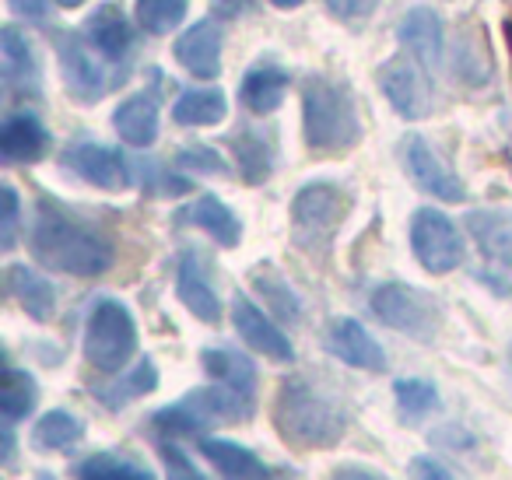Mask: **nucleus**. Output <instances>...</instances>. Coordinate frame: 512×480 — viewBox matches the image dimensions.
<instances>
[{
  "label": "nucleus",
  "mask_w": 512,
  "mask_h": 480,
  "mask_svg": "<svg viewBox=\"0 0 512 480\" xmlns=\"http://www.w3.org/2000/svg\"><path fill=\"white\" fill-rule=\"evenodd\" d=\"M221 46H225V36H221L218 22L200 18L176 39L172 53L186 74H193L197 81H214L221 74Z\"/></svg>",
  "instance_id": "16"
},
{
  "label": "nucleus",
  "mask_w": 512,
  "mask_h": 480,
  "mask_svg": "<svg viewBox=\"0 0 512 480\" xmlns=\"http://www.w3.org/2000/svg\"><path fill=\"white\" fill-rule=\"evenodd\" d=\"M85 36H88V43L106 60H113V64H120L130 53V46H134V29H130V22L123 18V11L116 8V4H102L99 11L88 15Z\"/></svg>",
  "instance_id": "27"
},
{
  "label": "nucleus",
  "mask_w": 512,
  "mask_h": 480,
  "mask_svg": "<svg viewBox=\"0 0 512 480\" xmlns=\"http://www.w3.org/2000/svg\"><path fill=\"white\" fill-rule=\"evenodd\" d=\"M0 197H4V214H0V249H15L18 242V218H22V200L11 183L0 186Z\"/></svg>",
  "instance_id": "40"
},
{
  "label": "nucleus",
  "mask_w": 512,
  "mask_h": 480,
  "mask_svg": "<svg viewBox=\"0 0 512 480\" xmlns=\"http://www.w3.org/2000/svg\"><path fill=\"white\" fill-rule=\"evenodd\" d=\"M376 81H379V92L386 95V102H390L400 120L414 123L432 113V88H428L425 67L418 60L411 57L386 60L376 71Z\"/></svg>",
  "instance_id": "11"
},
{
  "label": "nucleus",
  "mask_w": 512,
  "mask_h": 480,
  "mask_svg": "<svg viewBox=\"0 0 512 480\" xmlns=\"http://www.w3.org/2000/svg\"><path fill=\"white\" fill-rule=\"evenodd\" d=\"M85 438V421L71 410L57 407L46 410L36 424H32V445L43 452H67Z\"/></svg>",
  "instance_id": "32"
},
{
  "label": "nucleus",
  "mask_w": 512,
  "mask_h": 480,
  "mask_svg": "<svg viewBox=\"0 0 512 480\" xmlns=\"http://www.w3.org/2000/svg\"><path fill=\"white\" fill-rule=\"evenodd\" d=\"M228 116V99L221 88H190L172 106V120L179 127H218Z\"/></svg>",
  "instance_id": "31"
},
{
  "label": "nucleus",
  "mask_w": 512,
  "mask_h": 480,
  "mask_svg": "<svg viewBox=\"0 0 512 480\" xmlns=\"http://www.w3.org/2000/svg\"><path fill=\"white\" fill-rule=\"evenodd\" d=\"M249 284H253V291L267 302V309L274 312V319H281V323H299L302 319V295L288 284V277L281 274V270H274L271 263H256L253 270H249Z\"/></svg>",
  "instance_id": "29"
},
{
  "label": "nucleus",
  "mask_w": 512,
  "mask_h": 480,
  "mask_svg": "<svg viewBox=\"0 0 512 480\" xmlns=\"http://www.w3.org/2000/svg\"><path fill=\"white\" fill-rule=\"evenodd\" d=\"M411 253L428 274L442 277L456 270L467 256L463 235L453 221L435 207H418L411 214Z\"/></svg>",
  "instance_id": "8"
},
{
  "label": "nucleus",
  "mask_w": 512,
  "mask_h": 480,
  "mask_svg": "<svg viewBox=\"0 0 512 480\" xmlns=\"http://www.w3.org/2000/svg\"><path fill=\"white\" fill-rule=\"evenodd\" d=\"M179 225H190V228H200V232L211 235L218 246L225 249H235L242 242V221L225 200H218L214 193H204L197 197L190 207L179 211Z\"/></svg>",
  "instance_id": "23"
},
{
  "label": "nucleus",
  "mask_w": 512,
  "mask_h": 480,
  "mask_svg": "<svg viewBox=\"0 0 512 480\" xmlns=\"http://www.w3.org/2000/svg\"><path fill=\"white\" fill-rule=\"evenodd\" d=\"M200 452L225 480H274L271 463L232 438H200Z\"/></svg>",
  "instance_id": "21"
},
{
  "label": "nucleus",
  "mask_w": 512,
  "mask_h": 480,
  "mask_svg": "<svg viewBox=\"0 0 512 480\" xmlns=\"http://www.w3.org/2000/svg\"><path fill=\"white\" fill-rule=\"evenodd\" d=\"M113 127L130 148H151L158 141V102L151 92H137L113 113Z\"/></svg>",
  "instance_id": "26"
},
{
  "label": "nucleus",
  "mask_w": 512,
  "mask_h": 480,
  "mask_svg": "<svg viewBox=\"0 0 512 480\" xmlns=\"http://www.w3.org/2000/svg\"><path fill=\"white\" fill-rule=\"evenodd\" d=\"M200 365H204V372L211 375L214 382L235 389V393L246 396V400H256L260 372H256L249 354L235 351V347H204V351H200Z\"/></svg>",
  "instance_id": "24"
},
{
  "label": "nucleus",
  "mask_w": 512,
  "mask_h": 480,
  "mask_svg": "<svg viewBox=\"0 0 512 480\" xmlns=\"http://www.w3.org/2000/svg\"><path fill=\"white\" fill-rule=\"evenodd\" d=\"M137 183H141L151 197H183V193L193 190L190 179L169 172L162 162H155V158H144V162L137 165Z\"/></svg>",
  "instance_id": "38"
},
{
  "label": "nucleus",
  "mask_w": 512,
  "mask_h": 480,
  "mask_svg": "<svg viewBox=\"0 0 512 480\" xmlns=\"http://www.w3.org/2000/svg\"><path fill=\"white\" fill-rule=\"evenodd\" d=\"M453 71L463 85L470 88H481L488 85V74H491V64H488V53L484 46H477V36L474 32H460L453 43Z\"/></svg>",
  "instance_id": "37"
},
{
  "label": "nucleus",
  "mask_w": 512,
  "mask_h": 480,
  "mask_svg": "<svg viewBox=\"0 0 512 480\" xmlns=\"http://www.w3.org/2000/svg\"><path fill=\"white\" fill-rule=\"evenodd\" d=\"M0 57H4V81H8L11 92H39V64L36 50H32V39L25 36L18 25H4L0 32Z\"/></svg>",
  "instance_id": "25"
},
{
  "label": "nucleus",
  "mask_w": 512,
  "mask_h": 480,
  "mask_svg": "<svg viewBox=\"0 0 512 480\" xmlns=\"http://www.w3.org/2000/svg\"><path fill=\"white\" fill-rule=\"evenodd\" d=\"M232 158L249 186H264L278 169V137L271 127H246L232 134Z\"/></svg>",
  "instance_id": "19"
},
{
  "label": "nucleus",
  "mask_w": 512,
  "mask_h": 480,
  "mask_svg": "<svg viewBox=\"0 0 512 480\" xmlns=\"http://www.w3.org/2000/svg\"><path fill=\"white\" fill-rule=\"evenodd\" d=\"M4 288L36 323H50L53 312H57V288H53L50 277L39 274L29 263H11L4 270Z\"/></svg>",
  "instance_id": "20"
},
{
  "label": "nucleus",
  "mask_w": 512,
  "mask_h": 480,
  "mask_svg": "<svg viewBox=\"0 0 512 480\" xmlns=\"http://www.w3.org/2000/svg\"><path fill=\"white\" fill-rule=\"evenodd\" d=\"M50 151V134L32 113H15L0 127V158L4 165H32Z\"/></svg>",
  "instance_id": "22"
},
{
  "label": "nucleus",
  "mask_w": 512,
  "mask_h": 480,
  "mask_svg": "<svg viewBox=\"0 0 512 480\" xmlns=\"http://www.w3.org/2000/svg\"><path fill=\"white\" fill-rule=\"evenodd\" d=\"M60 8H81V4H85V0H57Z\"/></svg>",
  "instance_id": "48"
},
{
  "label": "nucleus",
  "mask_w": 512,
  "mask_h": 480,
  "mask_svg": "<svg viewBox=\"0 0 512 480\" xmlns=\"http://www.w3.org/2000/svg\"><path fill=\"white\" fill-rule=\"evenodd\" d=\"M302 134L313 155H348L362 141V120L341 81L313 74L302 85Z\"/></svg>",
  "instance_id": "3"
},
{
  "label": "nucleus",
  "mask_w": 512,
  "mask_h": 480,
  "mask_svg": "<svg viewBox=\"0 0 512 480\" xmlns=\"http://www.w3.org/2000/svg\"><path fill=\"white\" fill-rule=\"evenodd\" d=\"M327 347L344 361V365L358 368V372H372V375H383L390 368L386 361V351L369 330H365L358 319L351 316H337L330 319V330H327Z\"/></svg>",
  "instance_id": "14"
},
{
  "label": "nucleus",
  "mask_w": 512,
  "mask_h": 480,
  "mask_svg": "<svg viewBox=\"0 0 512 480\" xmlns=\"http://www.w3.org/2000/svg\"><path fill=\"white\" fill-rule=\"evenodd\" d=\"M407 473H411V480H463L460 473H453L442 459H435V456H414L411 466H407Z\"/></svg>",
  "instance_id": "43"
},
{
  "label": "nucleus",
  "mask_w": 512,
  "mask_h": 480,
  "mask_svg": "<svg viewBox=\"0 0 512 480\" xmlns=\"http://www.w3.org/2000/svg\"><path fill=\"white\" fill-rule=\"evenodd\" d=\"M81 354L102 375H116L130 365V358L137 354V323L120 298H99L88 309Z\"/></svg>",
  "instance_id": "5"
},
{
  "label": "nucleus",
  "mask_w": 512,
  "mask_h": 480,
  "mask_svg": "<svg viewBox=\"0 0 512 480\" xmlns=\"http://www.w3.org/2000/svg\"><path fill=\"white\" fill-rule=\"evenodd\" d=\"M505 372H509V379H512V344H509V351H505Z\"/></svg>",
  "instance_id": "49"
},
{
  "label": "nucleus",
  "mask_w": 512,
  "mask_h": 480,
  "mask_svg": "<svg viewBox=\"0 0 512 480\" xmlns=\"http://www.w3.org/2000/svg\"><path fill=\"white\" fill-rule=\"evenodd\" d=\"M158 389V368L155 361L144 354L141 361H137L130 372H116L109 382H102V386H92V396L102 403V407L109 410H123L127 403L141 400V396H151Z\"/></svg>",
  "instance_id": "28"
},
{
  "label": "nucleus",
  "mask_w": 512,
  "mask_h": 480,
  "mask_svg": "<svg viewBox=\"0 0 512 480\" xmlns=\"http://www.w3.org/2000/svg\"><path fill=\"white\" fill-rule=\"evenodd\" d=\"M253 403L239 396L228 386H200L190 389L186 396H179L176 403L155 410L151 414V428H158L162 435H207L211 428L221 424H242L253 417Z\"/></svg>",
  "instance_id": "4"
},
{
  "label": "nucleus",
  "mask_w": 512,
  "mask_h": 480,
  "mask_svg": "<svg viewBox=\"0 0 512 480\" xmlns=\"http://www.w3.org/2000/svg\"><path fill=\"white\" fill-rule=\"evenodd\" d=\"M393 396H397V410L407 424H421L442 407L439 386L432 379H418V375H407V379L393 382Z\"/></svg>",
  "instance_id": "34"
},
{
  "label": "nucleus",
  "mask_w": 512,
  "mask_h": 480,
  "mask_svg": "<svg viewBox=\"0 0 512 480\" xmlns=\"http://www.w3.org/2000/svg\"><path fill=\"white\" fill-rule=\"evenodd\" d=\"M274 8H281V11H295V8H302L306 0H271Z\"/></svg>",
  "instance_id": "46"
},
{
  "label": "nucleus",
  "mask_w": 512,
  "mask_h": 480,
  "mask_svg": "<svg viewBox=\"0 0 512 480\" xmlns=\"http://www.w3.org/2000/svg\"><path fill=\"white\" fill-rule=\"evenodd\" d=\"M39 403V386L29 372L22 368H8L4 372V386H0V414H4V424H18L36 410Z\"/></svg>",
  "instance_id": "35"
},
{
  "label": "nucleus",
  "mask_w": 512,
  "mask_h": 480,
  "mask_svg": "<svg viewBox=\"0 0 512 480\" xmlns=\"http://www.w3.org/2000/svg\"><path fill=\"white\" fill-rule=\"evenodd\" d=\"M29 253L39 267L67 277H102L116 260L113 239L74 218L57 200H39L29 225Z\"/></svg>",
  "instance_id": "1"
},
{
  "label": "nucleus",
  "mask_w": 512,
  "mask_h": 480,
  "mask_svg": "<svg viewBox=\"0 0 512 480\" xmlns=\"http://www.w3.org/2000/svg\"><path fill=\"white\" fill-rule=\"evenodd\" d=\"M400 162H404L407 176L418 190H425L428 197L442 200V204H463L467 200V186L446 165V158L432 148V141L421 134H407L400 144Z\"/></svg>",
  "instance_id": "10"
},
{
  "label": "nucleus",
  "mask_w": 512,
  "mask_h": 480,
  "mask_svg": "<svg viewBox=\"0 0 512 480\" xmlns=\"http://www.w3.org/2000/svg\"><path fill=\"white\" fill-rule=\"evenodd\" d=\"M351 211V197L344 193V186L316 179L306 183L292 197V239L302 253L323 256L334 242V235L341 232L344 218Z\"/></svg>",
  "instance_id": "6"
},
{
  "label": "nucleus",
  "mask_w": 512,
  "mask_h": 480,
  "mask_svg": "<svg viewBox=\"0 0 512 480\" xmlns=\"http://www.w3.org/2000/svg\"><path fill=\"white\" fill-rule=\"evenodd\" d=\"M60 162H64V169L74 172L81 183L99 186V190H109V193H120L134 183L130 162L116 148H106V144L78 141V144H71V148H64Z\"/></svg>",
  "instance_id": "12"
},
{
  "label": "nucleus",
  "mask_w": 512,
  "mask_h": 480,
  "mask_svg": "<svg viewBox=\"0 0 512 480\" xmlns=\"http://www.w3.org/2000/svg\"><path fill=\"white\" fill-rule=\"evenodd\" d=\"M176 165L186 172H197V176H228V162L207 144H186L176 151Z\"/></svg>",
  "instance_id": "39"
},
{
  "label": "nucleus",
  "mask_w": 512,
  "mask_h": 480,
  "mask_svg": "<svg viewBox=\"0 0 512 480\" xmlns=\"http://www.w3.org/2000/svg\"><path fill=\"white\" fill-rule=\"evenodd\" d=\"M36 480H60L57 473H50V470H43V473H36Z\"/></svg>",
  "instance_id": "50"
},
{
  "label": "nucleus",
  "mask_w": 512,
  "mask_h": 480,
  "mask_svg": "<svg viewBox=\"0 0 512 480\" xmlns=\"http://www.w3.org/2000/svg\"><path fill=\"white\" fill-rule=\"evenodd\" d=\"M162 459H165V470H169V480H211L176 442L162 445Z\"/></svg>",
  "instance_id": "41"
},
{
  "label": "nucleus",
  "mask_w": 512,
  "mask_h": 480,
  "mask_svg": "<svg viewBox=\"0 0 512 480\" xmlns=\"http://www.w3.org/2000/svg\"><path fill=\"white\" fill-rule=\"evenodd\" d=\"M330 480H393V477H386L383 470L365 463H341L330 470Z\"/></svg>",
  "instance_id": "44"
},
{
  "label": "nucleus",
  "mask_w": 512,
  "mask_h": 480,
  "mask_svg": "<svg viewBox=\"0 0 512 480\" xmlns=\"http://www.w3.org/2000/svg\"><path fill=\"white\" fill-rule=\"evenodd\" d=\"M467 232L474 235L484 263L498 274H512V214L498 207L467 214Z\"/></svg>",
  "instance_id": "17"
},
{
  "label": "nucleus",
  "mask_w": 512,
  "mask_h": 480,
  "mask_svg": "<svg viewBox=\"0 0 512 480\" xmlns=\"http://www.w3.org/2000/svg\"><path fill=\"white\" fill-rule=\"evenodd\" d=\"M285 92H288V74L274 64L249 67L246 78H242V85H239L242 106H246L253 116H271L274 109L285 102Z\"/></svg>",
  "instance_id": "30"
},
{
  "label": "nucleus",
  "mask_w": 512,
  "mask_h": 480,
  "mask_svg": "<svg viewBox=\"0 0 512 480\" xmlns=\"http://www.w3.org/2000/svg\"><path fill=\"white\" fill-rule=\"evenodd\" d=\"M176 298L186 305L193 319L207 326L221 323V298L211 284V274H207V260L200 253H183L176 267Z\"/></svg>",
  "instance_id": "15"
},
{
  "label": "nucleus",
  "mask_w": 512,
  "mask_h": 480,
  "mask_svg": "<svg viewBox=\"0 0 512 480\" xmlns=\"http://www.w3.org/2000/svg\"><path fill=\"white\" fill-rule=\"evenodd\" d=\"M397 39L421 67H439L442 64V50H446V25H442L439 11L425 8H411L404 18H400Z\"/></svg>",
  "instance_id": "18"
},
{
  "label": "nucleus",
  "mask_w": 512,
  "mask_h": 480,
  "mask_svg": "<svg viewBox=\"0 0 512 480\" xmlns=\"http://www.w3.org/2000/svg\"><path fill=\"white\" fill-rule=\"evenodd\" d=\"M57 57H60V74H64V88L74 102L92 106V102L106 99V92L120 78L109 74V67L95 57V46L85 43V36L78 32H60L57 36Z\"/></svg>",
  "instance_id": "9"
},
{
  "label": "nucleus",
  "mask_w": 512,
  "mask_h": 480,
  "mask_svg": "<svg viewBox=\"0 0 512 480\" xmlns=\"http://www.w3.org/2000/svg\"><path fill=\"white\" fill-rule=\"evenodd\" d=\"M8 4L15 15L29 18V22H43L50 15V0H8Z\"/></svg>",
  "instance_id": "45"
},
{
  "label": "nucleus",
  "mask_w": 512,
  "mask_h": 480,
  "mask_svg": "<svg viewBox=\"0 0 512 480\" xmlns=\"http://www.w3.org/2000/svg\"><path fill=\"white\" fill-rule=\"evenodd\" d=\"M232 326H235V333H239V337L246 340V344L253 347L256 354H264V358H271V361H281V365L295 361V344L288 340V333L281 330L278 319L267 316V312L260 309L253 298L235 295V302H232Z\"/></svg>",
  "instance_id": "13"
},
{
  "label": "nucleus",
  "mask_w": 512,
  "mask_h": 480,
  "mask_svg": "<svg viewBox=\"0 0 512 480\" xmlns=\"http://www.w3.org/2000/svg\"><path fill=\"white\" fill-rule=\"evenodd\" d=\"M190 0H137L134 18L148 36H169L186 22Z\"/></svg>",
  "instance_id": "36"
},
{
  "label": "nucleus",
  "mask_w": 512,
  "mask_h": 480,
  "mask_svg": "<svg viewBox=\"0 0 512 480\" xmlns=\"http://www.w3.org/2000/svg\"><path fill=\"white\" fill-rule=\"evenodd\" d=\"M348 424V407L309 375H288L274 393V428L299 452L334 449L348 435Z\"/></svg>",
  "instance_id": "2"
},
{
  "label": "nucleus",
  "mask_w": 512,
  "mask_h": 480,
  "mask_svg": "<svg viewBox=\"0 0 512 480\" xmlns=\"http://www.w3.org/2000/svg\"><path fill=\"white\" fill-rule=\"evenodd\" d=\"M242 0H218V8L225 11V15H232V11H239Z\"/></svg>",
  "instance_id": "47"
},
{
  "label": "nucleus",
  "mask_w": 512,
  "mask_h": 480,
  "mask_svg": "<svg viewBox=\"0 0 512 480\" xmlns=\"http://www.w3.org/2000/svg\"><path fill=\"white\" fill-rule=\"evenodd\" d=\"M78 480H158L148 463L134 456H120V452H92L74 466Z\"/></svg>",
  "instance_id": "33"
},
{
  "label": "nucleus",
  "mask_w": 512,
  "mask_h": 480,
  "mask_svg": "<svg viewBox=\"0 0 512 480\" xmlns=\"http://www.w3.org/2000/svg\"><path fill=\"white\" fill-rule=\"evenodd\" d=\"M327 4V11L334 18H341V22L355 25V22H365V18L376 15L379 0H323Z\"/></svg>",
  "instance_id": "42"
},
{
  "label": "nucleus",
  "mask_w": 512,
  "mask_h": 480,
  "mask_svg": "<svg viewBox=\"0 0 512 480\" xmlns=\"http://www.w3.org/2000/svg\"><path fill=\"white\" fill-rule=\"evenodd\" d=\"M372 312L379 316V323H386L390 330L404 333V337L418 340V344H432L442 330V309L428 291L414 288L407 281H383L372 288L369 295Z\"/></svg>",
  "instance_id": "7"
}]
</instances>
